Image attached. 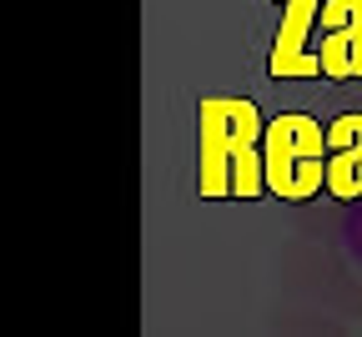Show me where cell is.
I'll return each mask as SVG.
<instances>
[{"instance_id":"1","label":"cell","mask_w":362,"mask_h":337,"mask_svg":"<svg viewBox=\"0 0 362 337\" xmlns=\"http://www.w3.org/2000/svg\"><path fill=\"white\" fill-rule=\"evenodd\" d=\"M262 111L237 96H206L202 101V156L197 181L202 197H262L267 161H262Z\"/></svg>"},{"instance_id":"2","label":"cell","mask_w":362,"mask_h":337,"mask_svg":"<svg viewBox=\"0 0 362 337\" xmlns=\"http://www.w3.org/2000/svg\"><path fill=\"white\" fill-rule=\"evenodd\" d=\"M262 161H267V191H277L287 202H307L327 181V131L302 111H287L267 121Z\"/></svg>"},{"instance_id":"3","label":"cell","mask_w":362,"mask_h":337,"mask_svg":"<svg viewBox=\"0 0 362 337\" xmlns=\"http://www.w3.org/2000/svg\"><path fill=\"white\" fill-rule=\"evenodd\" d=\"M317 25H322L317 40L322 76H362V0H322Z\"/></svg>"},{"instance_id":"4","label":"cell","mask_w":362,"mask_h":337,"mask_svg":"<svg viewBox=\"0 0 362 337\" xmlns=\"http://www.w3.org/2000/svg\"><path fill=\"white\" fill-rule=\"evenodd\" d=\"M282 6H287V21H282L277 40H272V76H312V71H322V61L307 51V35L317 25L322 0H282Z\"/></svg>"},{"instance_id":"5","label":"cell","mask_w":362,"mask_h":337,"mask_svg":"<svg viewBox=\"0 0 362 337\" xmlns=\"http://www.w3.org/2000/svg\"><path fill=\"white\" fill-rule=\"evenodd\" d=\"M327 186L332 197H362V111L327 126Z\"/></svg>"}]
</instances>
